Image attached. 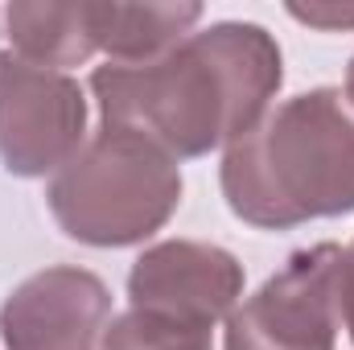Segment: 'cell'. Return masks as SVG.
<instances>
[{
  "label": "cell",
  "mask_w": 354,
  "mask_h": 350,
  "mask_svg": "<svg viewBox=\"0 0 354 350\" xmlns=\"http://www.w3.org/2000/svg\"><path fill=\"white\" fill-rule=\"evenodd\" d=\"M111 317V288L75 264H54L21 280L0 305L8 350H95Z\"/></svg>",
  "instance_id": "52a82bcc"
},
{
  "label": "cell",
  "mask_w": 354,
  "mask_h": 350,
  "mask_svg": "<svg viewBox=\"0 0 354 350\" xmlns=\"http://www.w3.org/2000/svg\"><path fill=\"white\" fill-rule=\"evenodd\" d=\"M99 350H214V326L194 322V317H177L165 309L128 305L103 330Z\"/></svg>",
  "instance_id": "9c48e42d"
},
{
  "label": "cell",
  "mask_w": 354,
  "mask_h": 350,
  "mask_svg": "<svg viewBox=\"0 0 354 350\" xmlns=\"http://www.w3.org/2000/svg\"><path fill=\"white\" fill-rule=\"evenodd\" d=\"M346 103L354 107V58H351V66H346Z\"/></svg>",
  "instance_id": "7c38bea8"
},
{
  "label": "cell",
  "mask_w": 354,
  "mask_h": 350,
  "mask_svg": "<svg viewBox=\"0 0 354 350\" xmlns=\"http://www.w3.org/2000/svg\"><path fill=\"white\" fill-rule=\"evenodd\" d=\"M280 83V46L252 21H218L161 58L107 62L91 75L103 124L145 132L177 161L231 149L268 116Z\"/></svg>",
  "instance_id": "6da1fadb"
},
{
  "label": "cell",
  "mask_w": 354,
  "mask_h": 350,
  "mask_svg": "<svg viewBox=\"0 0 354 350\" xmlns=\"http://www.w3.org/2000/svg\"><path fill=\"white\" fill-rule=\"evenodd\" d=\"M202 21V4H12L4 25L12 54L62 71L87 62L91 54H111V62H149L174 50Z\"/></svg>",
  "instance_id": "277c9868"
},
{
  "label": "cell",
  "mask_w": 354,
  "mask_h": 350,
  "mask_svg": "<svg viewBox=\"0 0 354 350\" xmlns=\"http://www.w3.org/2000/svg\"><path fill=\"white\" fill-rule=\"evenodd\" d=\"M46 202L71 239L132 248L157 235L181 206V165L145 132L99 124V132L50 177Z\"/></svg>",
  "instance_id": "3957f363"
},
{
  "label": "cell",
  "mask_w": 354,
  "mask_h": 350,
  "mask_svg": "<svg viewBox=\"0 0 354 350\" xmlns=\"http://www.w3.org/2000/svg\"><path fill=\"white\" fill-rule=\"evenodd\" d=\"M243 293V264L227 248L198 239H165L145 248L128 272V301L140 309H165L218 326L235 313Z\"/></svg>",
  "instance_id": "ba28073f"
},
{
  "label": "cell",
  "mask_w": 354,
  "mask_h": 350,
  "mask_svg": "<svg viewBox=\"0 0 354 350\" xmlns=\"http://www.w3.org/2000/svg\"><path fill=\"white\" fill-rule=\"evenodd\" d=\"M338 243L305 248L227 317L223 350H334L338 342Z\"/></svg>",
  "instance_id": "5b68a950"
},
{
  "label": "cell",
  "mask_w": 354,
  "mask_h": 350,
  "mask_svg": "<svg viewBox=\"0 0 354 350\" xmlns=\"http://www.w3.org/2000/svg\"><path fill=\"white\" fill-rule=\"evenodd\" d=\"M338 313H342L354 342V239L351 248H342V264H338Z\"/></svg>",
  "instance_id": "8fae6325"
},
{
  "label": "cell",
  "mask_w": 354,
  "mask_h": 350,
  "mask_svg": "<svg viewBox=\"0 0 354 350\" xmlns=\"http://www.w3.org/2000/svg\"><path fill=\"white\" fill-rule=\"evenodd\" d=\"M223 198L235 219L288 231L354 210V107L334 87L284 99L223 153Z\"/></svg>",
  "instance_id": "7a4b0ae2"
},
{
  "label": "cell",
  "mask_w": 354,
  "mask_h": 350,
  "mask_svg": "<svg viewBox=\"0 0 354 350\" xmlns=\"http://www.w3.org/2000/svg\"><path fill=\"white\" fill-rule=\"evenodd\" d=\"M87 132L83 87L17 54L0 58V165L17 177L58 174Z\"/></svg>",
  "instance_id": "8992f818"
},
{
  "label": "cell",
  "mask_w": 354,
  "mask_h": 350,
  "mask_svg": "<svg viewBox=\"0 0 354 350\" xmlns=\"http://www.w3.org/2000/svg\"><path fill=\"white\" fill-rule=\"evenodd\" d=\"M288 12L305 25H317V29H354V4H288Z\"/></svg>",
  "instance_id": "30bf717a"
}]
</instances>
